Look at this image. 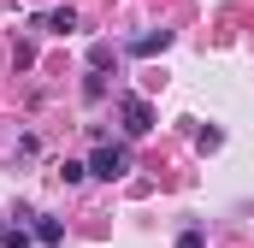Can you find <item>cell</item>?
I'll return each mask as SVG.
<instances>
[{"instance_id": "8992f818", "label": "cell", "mask_w": 254, "mask_h": 248, "mask_svg": "<svg viewBox=\"0 0 254 248\" xmlns=\"http://www.w3.org/2000/svg\"><path fill=\"white\" fill-rule=\"evenodd\" d=\"M36 243V231H24V225H6L0 231V248H30Z\"/></svg>"}, {"instance_id": "52a82bcc", "label": "cell", "mask_w": 254, "mask_h": 248, "mask_svg": "<svg viewBox=\"0 0 254 248\" xmlns=\"http://www.w3.org/2000/svg\"><path fill=\"white\" fill-rule=\"evenodd\" d=\"M83 101H89V107H95V101H107V77H101V71H89V77H83Z\"/></svg>"}, {"instance_id": "30bf717a", "label": "cell", "mask_w": 254, "mask_h": 248, "mask_svg": "<svg viewBox=\"0 0 254 248\" xmlns=\"http://www.w3.org/2000/svg\"><path fill=\"white\" fill-rule=\"evenodd\" d=\"M219 142H225V136H219V130H195V148H201V154H213V148H219Z\"/></svg>"}, {"instance_id": "9c48e42d", "label": "cell", "mask_w": 254, "mask_h": 248, "mask_svg": "<svg viewBox=\"0 0 254 248\" xmlns=\"http://www.w3.org/2000/svg\"><path fill=\"white\" fill-rule=\"evenodd\" d=\"M48 30H54V36H71V30H77V12H71V6H60V12L48 18Z\"/></svg>"}, {"instance_id": "6da1fadb", "label": "cell", "mask_w": 254, "mask_h": 248, "mask_svg": "<svg viewBox=\"0 0 254 248\" xmlns=\"http://www.w3.org/2000/svg\"><path fill=\"white\" fill-rule=\"evenodd\" d=\"M125 172H130V148L101 142V148H95V160H89V178H101V184H119Z\"/></svg>"}, {"instance_id": "8fae6325", "label": "cell", "mask_w": 254, "mask_h": 248, "mask_svg": "<svg viewBox=\"0 0 254 248\" xmlns=\"http://www.w3.org/2000/svg\"><path fill=\"white\" fill-rule=\"evenodd\" d=\"M178 248H207V237H201V231L190 225V231H178Z\"/></svg>"}, {"instance_id": "5b68a950", "label": "cell", "mask_w": 254, "mask_h": 248, "mask_svg": "<svg viewBox=\"0 0 254 248\" xmlns=\"http://www.w3.org/2000/svg\"><path fill=\"white\" fill-rule=\"evenodd\" d=\"M54 178H60V184H83V178H89V166H83V160H60V172H54Z\"/></svg>"}, {"instance_id": "ba28073f", "label": "cell", "mask_w": 254, "mask_h": 248, "mask_svg": "<svg viewBox=\"0 0 254 248\" xmlns=\"http://www.w3.org/2000/svg\"><path fill=\"white\" fill-rule=\"evenodd\" d=\"M113 60H119V54H113V42H95V48H89V71H107Z\"/></svg>"}, {"instance_id": "3957f363", "label": "cell", "mask_w": 254, "mask_h": 248, "mask_svg": "<svg viewBox=\"0 0 254 248\" xmlns=\"http://www.w3.org/2000/svg\"><path fill=\"white\" fill-rule=\"evenodd\" d=\"M166 48H172V30H148V36H136V42H130V54H136V60H154V54H166Z\"/></svg>"}, {"instance_id": "7a4b0ae2", "label": "cell", "mask_w": 254, "mask_h": 248, "mask_svg": "<svg viewBox=\"0 0 254 248\" xmlns=\"http://www.w3.org/2000/svg\"><path fill=\"white\" fill-rule=\"evenodd\" d=\"M119 119H125V136H130V142L148 136V130H154V107H148V95H125V101H119Z\"/></svg>"}, {"instance_id": "277c9868", "label": "cell", "mask_w": 254, "mask_h": 248, "mask_svg": "<svg viewBox=\"0 0 254 248\" xmlns=\"http://www.w3.org/2000/svg\"><path fill=\"white\" fill-rule=\"evenodd\" d=\"M30 231H36V243H42V248H60V243H65L60 219H48V213H36V225H30Z\"/></svg>"}]
</instances>
